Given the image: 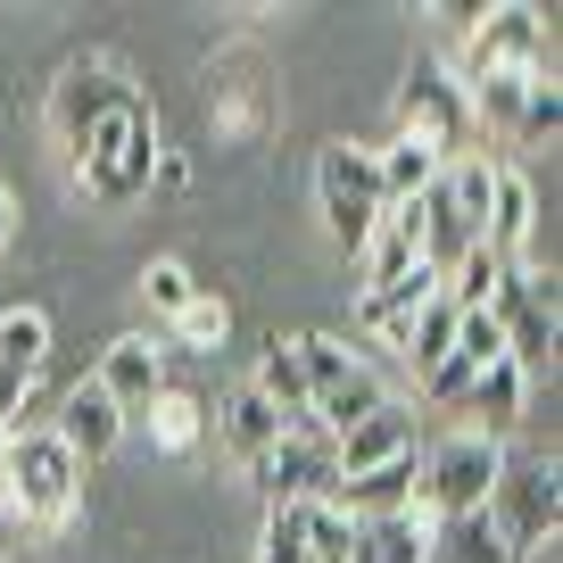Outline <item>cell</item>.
I'll use <instances>...</instances> for the list:
<instances>
[{"label": "cell", "instance_id": "1", "mask_svg": "<svg viewBox=\"0 0 563 563\" xmlns=\"http://www.w3.org/2000/svg\"><path fill=\"white\" fill-rule=\"evenodd\" d=\"M150 166H158V117H150V100L133 91V100L84 141L75 175H84V191L100 199V208H124V199L150 191Z\"/></svg>", "mask_w": 563, "mask_h": 563}, {"label": "cell", "instance_id": "2", "mask_svg": "<svg viewBox=\"0 0 563 563\" xmlns=\"http://www.w3.org/2000/svg\"><path fill=\"white\" fill-rule=\"evenodd\" d=\"M290 356H299V373H307V415L323 422V431H356L365 415H382L389 406V389H382V373L365 365V356H349L332 332H307V340H290Z\"/></svg>", "mask_w": 563, "mask_h": 563}, {"label": "cell", "instance_id": "3", "mask_svg": "<svg viewBox=\"0 0 563 563\" xmlns=\"http://www.w3.org/2000/svg\"><path fill=\"white\" fill-rule=\"evenodd\" d=\"M9 497L34 530H67L84 497V464L67 456L58 431H9Z\"/></svg>", "mask_w": 563, "mask_h": 563}, {"label": "cell", "instance_id": "4", "mask_svg": "<svg viewBox=\"0 0 563 563\" xmlns=\"http://www.w3.org/2000/svg\"><path fill=\"white\" fill-rule=\"evenodd\" d=\"M422 464V514L431 522H464V514H489V489L506 473V448L481 440V431H448Z\"/></svg>", "mask_w": 563, "mask_h": 563}, {"label": "cell", "instance_id": "5", "mask_svg": "<svg viewBox=\"0 0 563 563\" xmlns=\"http://www.w3.org/2000/svg\"><path fill=\"white\" fill-rule=\"evenodd\" d=\"M316 208H323V232H332L340 249H365L373 241V224H382V166H373V150L365 141H332L316 158Z\"/></svg>", "mask_w": 563, "mask_h": 563}, {"label": "cell", "instance_id": "6", "mask_svg": "<svg viewBox=\"0 0 563 563\" xmlns=\"http://www.w3.org/2000/svg\"><path fill=\"white\" fill-rule=\"evenodd\" d=\"M249 481L265 489V506H323L340 489V456H332V431L316 415L282 422V440L249 464Z\"/></svg>", "mask_w": 563, "mask_h": 563}, {"label": "cell", "instance_id": "7", "mask_svg": "<svg viewBox=\"0 0 563 563\" xmlns=\"http://www.w3.org/2000/svg\"><path fill=\"white\" fill-rule=\"evenodd\" d=\"M398 133L431 141L440 158H464V141H473V100H464V84H448L440 67H415L398 84Z\"/></svg>", "mask_w": 563, "mask_h": 563}, {"label": "cell", "instance_id": "8", "mask_svg": "<svg viewBox=\"0 0 563 563\" xmlns=\"http://www.w3.org/2000/svg\"><path fill=\"white\" fill-rule=\"evenodd\" d=\"M124 100H133V84H124L117 67H100V58H75V67L51 84V133L67 141L75 158H84V141L100 133V124L117 117Z\"/></svg>", "mask_w": 563, "mask_h": 563}, {"label": "cell", "instance_id": "9", "mask_svg": "<svg viewBox=\"0 0 563 563\" xmlns=\"http://www.w3.org/2000/svg\"><path fill=\"white\" fill-rule=\"evenodd\" d=\"M489 316H497V332H506V356L530 373L547 349H555V282L506 265V282L489 290Z\"/></svg>", "mask_w": 563, "mask_h": 563}, {"label": "cell", "instance_id": "10", "mask_svg": "<svg viewBox=\"0 0 563 563\" xmlns=\"http://www.w3.org/2000/svg\"><path fill=\"white\" fill-rule=\"evenodd\" d=\"M481 75H547V18L530 0H506L473 25V84Z\"/></svg>", "mask_w": 563, "mask_h": 563}, {"label": "cell", "instance_id": "11", "mask_svg": "<svg viewBox=\"0 0 563 563\" xmlns=\"http://www.w3.org/2000/svg\"><path fill=\"white\" fill-rule=\"evenodd\" d=\"M489 522L514 555H530L539 539H555V464H530V473H497L489 489Z\"/></svg>", "mask_w": 563, "mask_h": 563}, {"label": "cell", "instance_id": "12", "mask_svg": "<svg viewBox=\"0 0 563 563\" xmlns=\"http://www.w3.org/2000/svg\"><path fill=\"white\" fill-rule=\"evenodd\" d=\"M91 389H100L117 415H141V406L166 389V365H158V349L141 332H124V340H108L100 349V373H91Z\"/></svg>", "mask_w": 563, "mask_h": 563}, {"label": "cell", "instance_id": "13", "mask_svg": "<svg viewBox=\"0 0 563 563\" xmlns=\"http://www.w3.org/2000/svg\"><path fill=\"white\" fill-rule=\"evenodd\" d=\"M530 232H539V191H530L514 166H497L489 175V216H481V249H489L497 265H522Z\"/></svg>", "mask_w": 563, "mask_h": 563}, {"label": "cell", "instance_id": "14", "mask_svg": "<svg viewBox=\"0 0 563 563\" xmlns=\"http://www.w3.org/2000/svg\"><path fill=\"white\" fill-rule=\"evenodd\" d=\"M332 506L349 514V522L406 514V506H422V464H415V456H389V464H373V473H349V481L332 489Z\"/></svg>", "mask_w": 563, "mask_h": 563}, {"label": "cell", "instance_id": "15", "mask_svg": "<svg viewBox=\"0 0 563 563\" xmlns=\"http://www.w3.org/2000/svg\"><path fill=\"white\" fill-rule=\"evenodd\" d=\"M332 456H340V481H349V473H373V464H389V456H415V415L389 398L382 415H365L356 431H340Z\"/></svg>", "mask_w": 563, "mask_h": 563}, {"label": "cell", "instance_id": "16", "mask_svg": "<svg viewBox=\"0 0 563 563\" xmlns=\"http://www.w3.org/2000/svg\"><path fill=\"white\" fill-rule=\"evenodd\" d=\"M522 398H530V373L522 365H489V373H473V389H464L456 415H473L464 431H481V440L506 448V431L522 422Z\"/></svg>", "mask_w": 563, "mask_h": 563}, {"label": "cell", "instance_id": "17", "mask_svg": "<svg viewBox=\"0 0 563 563\" xmlns=\"http://www.w3.org/2000/svg\"><path fill=\"white\" fill-rule=\"evenodd\" d=\"M431 547H440V522L422 506H406V514H382V522H356L349 563H431Z\"/></svg>", "mask_w": 563, "mask_h": 563}, {"label": "cell", "instance_id": "18", "mask_svg": "<svg viewBox=\"0 0 563 563\" xmlns=\"http://www.w3.org/2000/svg\"><path fill=\"white\" fill-rule=\"evenodd\" d=\"M58 440H67V456H75V464H100L108 448L124 440V415L84 382V389H67V406H58Z\"/></svg>", "mask_w": 563, "mask_h": 563}, {"label": "cell", "instance_id": "19", "mask_svg": "<svg viewBox=\"0 0 563 563\" xmlns=\"http://www.w3.org/2000/svg\"><path fill=\"white\" fill-rule=\"evenodd\" d=\"M356 257H365V290L415 274V265H422V216L415 208H382V224H373V241L356 249Z\"/></svg>", "mask_w": 563, "mask_h": 563}, {"label": "cell", "instance_id": "20", "mask_svg": "<svg viewBox=\"0 0 563 563\" xmlns=\"http://www.w3.org/2000/svg\"><path fill=\"white\" fill-rule=\"evenodd\" d=\"M373 166H382V199H389V208H415V199L422 191H431V183H440V150H431V141H389V150H373Z\"/></svg>", "mask_w": 563, "mask_h": 563}, {"label": "cell", "instance_id": "21", "mask_svg": "<svg viewBox=\"0 0 563 563\" xmlns=\"http://www.w3.org/2000/svg\"><path fill=\"white\" fill-rule=\"evenodd\" d=\"M216 431H224V448H232V456H241V464H257L265 448L282 440V415H274V406H265L257 389L241 382V389H232L224 406H216Z\"/></svg>", "mask_w": 563, "mask_h": 563}, {"label": "cell", "instance_id": "22", "mask_svg": "<svg viewBox=\"0 0 563 563\" xmlns=\"http://www.w3.org/2000/svg\"><path fill=\"white\" fill-rule=\"evenodd\" d=\"M440 299V274H431V265H415V274H398V282H382V290H365V307H356V316L373 323V332H398V323H415L422 307Z\"/></svg>", "mask_w": 563, "mask_h": 563}, {"label": "cell", "instance_id": "23", "mask_svg": "<svg viewBox=\"0 0 563 563\" xmlns=\"http://www.w3.org/2000/svg\"><path fill=\"white\" fill-rule=\"evenodd\" d=\"M42 356H51V316H42V307H9V316H0V373L34 382Z\"/></svg>", "mask_w": 563, "mask_h": 563}, {"label": "cell", "instance_id": "24", "mask_svg": "<svg viewBox=\"0 0 563 563\" xmlns=\"http://www.w3.org/2000/svg\"><path fill=\"white\" fill-rule=\"evenodd\" d=\"M448 340H456V307H448V299H431L415 323H398V332H389V349H398L406 365H415V382H422V373H431V365L448 356Z\"/></svg>", "mask_w": 563, "mask_h": 563}, {"label": "cell", "instance_id": "25", "mask_svg": "<svg viewBox=\"0 0 563 563\" xmlns=\"http://www.w3.org/2000/svg\"><path fill=\"white\" fill-rule=\"evenodd\" d=\"M249 389H257L282 422L307 415V373H299V356H290V340H274V349H265V365H257V382H249Z\"/></svg>", "mask_w": 563, "mask_h": 563}, {"label": "cell", "instance_id": "26", "mask_svg": "<svg viewBox=\"0 0 563 563\" xmlns=\"http://www.w3.org/2000/svg\"><path fill=\"white\" fill-rule=\"evenodd\" d=\"M141 415H150V440H158L166 456H191V448H199V398H183V389H158Z\"/></svg>", "mask_w": 563, "mask_h": 563}, {"label": "cell", "instance_id": "27", "mask_svg": "<svg viewBox=\"0 0 563 563\" xmlns=\"http://www.w3.org/2000/svg\"><path fill=\"white\" fill-rule=\"evenodd\" d=\"M440 547H448V563H522L506 539H497V522H489V514H464V522H440Z\"/></svg>", "mask_w": 563, "mask_h": 563}, {"label": "cell", "instance_id": "28", "mask_svg": "<svg viewBox=\"0 0 563 563\" xmlns=\"http://www.w3.org/2000/svg\"><path fill=\"white\" fill-rule=\"evenodd\" d=\"M448 356H464L473 373H489V365H514V356H506V332H497V316H489V307L456 316V340H448Z\"/></svg>", "mask_w": 563, "mask_h": 563}, {"label": "cell", "instance_id": "29", "mask_svg": "<svg viewBox=\"0 0 563 563\" xmlns=\"http://www.w3.org/2000/svg\"><path fill=\"white\" fill-rule=\"evenodd\" d=\"M141 299H150V307H158L166 323H175L183 307L199 299V282H191V265H183V257H150V265H141Z\"/></svg>", "mask_w": 563, "mask_h": 563}, {"label": "cell", "instance_id": "30", "mask_svg": "<svg viewBox=\"0 0 563 563\" xmlns=\"http://www.w3.org/2000/svg\"><path fill=\"white\" fill-rule=\"evenodd\" d=\"M356 555V522L323 497V506H307V563H349Z\"/></svg>", "mask_w": 563, "mask_h": 563}, {"label": "cell", "instance_id": "31", "mask_svg": "<svg viewBox=\"0 0 563 563\" xmlns=\"http://www.w3.org/2000/svg\"><path fill=\"white\" fill-rule=\"evenodd\" d=\"M257 563H307V506H265Z\"/></svg>", "mask_w": 563, "mask_h": 563}, {"label": "cell", "instance_id": "32", "mask_svg": "<svg viewBox=\"0 0 563 563\" xmlns=\"http://www.w3.org/2000/svg\"><path fill=\"white\" fill-rule=\"evenodd\" d=\"M522 91H530V75H481V84H473L481 117H489L506 141H514V124H522Z\"/></svg>", "mask_w": 563, "mask_h": 563}, {"label": "cell", "instance_id": "33", "mask_svg": "<svg viewBox=\"0 0 563 563\" xmlns=\"http://www.w3.org/2000/svg\"><path fill=\"white\" fill-rule=\"evenodd\" d=\"M224 332H232V307L208 299V290H199V299L175 316V340H183V349H224Z\"/></svg>", "mask_w": 563, "mask_h": 563}, {"label": "cell", "instance_id": "34", "mask_svg": "<svg viewBox=\"0 0 563 563\" xmlns=\"http://www.w3.org/2000/svg\"><path fill=\"white\" fill-rule=\"evenodd\" d=\"M555 124H563V91L547 84V75H530V91H522V124H514V141H555Z\"/></svg>", "mask_w": 563, "mask_h": 563}, {"label": "cell", "instance_id": "35", "mask_svg": "<svg viewBox=\"0 0 563 563\" xmlns=\"http://www.w3.org/2000/svg\"><path fill=\"white\" fill-rule=\"evenodd\" d=\"M464 389H473V365H464V356H440V365L422 373V398L431 406H464Z\"/></svg>", "mask_w": 563, "mask_h": 563}, {"label": "cell", "instance_id": "36", "mask_svg": "<svg viewBox=\"0 0 563 563\" xmlns=\"http://www.w3.org/2000/svg\"><path fill=\"white\" fill-rule=\"evenodd\" d=\"M150 183H158V191H183V183H191V158H175V150H158V166H150Z\"/></svg>", "mask_w": 563, "mask_h": 563}, {"label": "cell", "instance_id": "37", "mask_svg": "<svg viewBox=\"0 0 563 563\" xmlns=\"http://www.w3.org/2000/svg\"><path fill=\"white\" fill-rule=\"evenodd\" d=\"M9 232H18V191L0 183V249H9Z\"/></svg>", "mask_w": 563, "mask_h": 563}]
</instances>
